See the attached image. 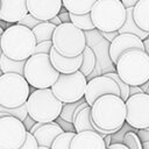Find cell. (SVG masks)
I'll use <instances>...</instances> for the list:
<instances>
[{
	"label": "cell",
	"instance_id": "obj_1",
	"mask_svg": "<svg viewBox=\"0 0 149 149\" xmlns=\"http://www.w3.org/2000/svg\"><path fill=\"white\" fill-rule=\"evenodd\" d=\"M91 118L100 129L116 133L126 122V102L115 94L101 95L91 106Z\"/></svg>",
	"mask_w": 149,
	"mask_h": 149
},
{
	"label": "cell",
	"instance_id": "obj_2",
	"mask_svg": "<svg viewBox=\"0 0 149 149\" xmlns=\"http://www.w3.org/2000/svg\"><path fill=\"white\" fill-rule=\"evenodd\" d=\"M0 44L3 55L14 61H27L35 50L36 38L31 29L15 23L0 36Z\"/></svg>",
	"mask_w": 149,
	"mask_h": 149
},
{
	"label": "cell",
	"instance_id": "obj_3",
	"mask_svg": "<svg viewBox=\"0 0 149 149\" xmlns=\"http://www.w3.org/2000/svg\"><path fill=\"white\" fill-rule=\"evenodd\" d=\"M118 76L129 86H141L149 80V56L144 50L130 49L115 64Z\"/></svg>",
	"mask_w": 149,
	"mask_h": 149
},
{
	"label": "cell",
	"instance_id": "obj_4",
	"mask_svg": "<svg viewBox=\"0 0 149 149\" xmlns=\"http://www.w3.org/2000/svg\"><path fill=\"white\" fill-rule=\"evenodd\" d=\"M28 115L36 122H51L55 121L63 107V102L58 100L49 88H36L33 91L26 102Z\"/></svg>",
	"mask_w": 149,
	"mask_h": 149
},
{
	"label": "cell",
	"instance_id": "obj_5",
	"mask_svg": "<svg viewBox=\"0 0 149 149\" xmlns=\"http://www.w3.org/2000/svg\"><path fill=\"white\" fill-rule=\"evenodd\" d=\"M94 27L100 31H116L125 23L127 8L121 0H97L91 12Z\"/></svg>",
	"mask_w": 149,
	"mask_h": 149
},
{
	"label": "cell",
	"instance_id": "obj_6",
	"mask_svg": "<svg viewBox=\"0 0 149 149\" xmlns=\"http://www.w3.org/2000/svg\"><path fill=\"white\" fill-rule=\"evenodd\" d=\"M59 72L52 66L48 54H33L24 65L23 77L35 88H49L57 80Z\"/></svg>",
	"mask_w": 149,
	"mask_h": 149
},
{
	"label": "cell",
	"instance_id": "obj_7",
	"mask_svg": "<svg viewBox=\"0 0 149 149\" xmlns=\"http://www.w3.org/2000/svg\"><path fill=\"white\" fill-rule=\"evenodd\" d=\"M51 41L56 51L66 57L80 55L86 47L84 30L79 29L71 22L56 26Z\"/></svg>",
	"mask_w": 149,
	"mask_h": 149
},
{
	"label": "cell",
	"instance_id": "obj_8",
	"mask_svg": "<svg viewBox=\"0 0 149 149\" xmlns=\"http://www.w3.org/2000/svg\"><path fill=\"white\" fill-rule=\"evenodd\" d=\"M30 94L28 81L22 74L3 73L0 77V105L15 108L27 102Z\"/></svg>",
	"mask_w": 149,
	"mask_h": 149
},
{
	"label": "cell",
	"instance_id": "obj_9",
	"mask_svg": "<svg viewBox=\"0 0 149 149\" xmlns=\"http://www.w3.org/2000/svg\"><path fill=\"white\" fill-rule=\"evenodd\" d=\"M86 85V77L78 70L69 74L59 73L57 80L51 86V91L63 104H69L84 98Z\"/></svg>",
	"mask_w": 149,
	"mask_h": 149
},
{
	"label": "cell",
	"instance_id": "obj_10",
	"mask_svg": "<svg viewBox=\"0 0 149 149\" xmlns=\"http://www.w3.org/2000/svg\"><path fill=\"white\" fill-rule=\"evenodd\" d=\"M126 102V122L134 129L149 128V94L129 95Z\"/></svg>",
	"mask_w": 149,
	"mask_h": 149
},
{
	"label": "cell",
	"instance_id": "obj_11",
	"mask_svg": "<svg viewBox=\"0 0 149 149\" xmlns=\"http://www.w3.org/2000/svg\"><path fill=\"white\" fill-rule=\"evenodd\" d=\"M26 137L27 129L20 119L10 115L0 118V149H19Z\"/></svg>",
	"mask_w": 149,
	"mask_h": 149
},
{
	"label": "cell",
	"instance_id": "obj_12",
	"mask_svg": "<svg viewBox=\"0 0 149 149\" xmlns=\"http://www.w3.org/2000/svg\"><path fill=\"white\" fill-rule=\"evenodd\" d=\"M105 94H115L120 97L119 86L112 78L107 77L106 74H102L97 76L87 81L84 98L90 106H92L99 97Z\"/></svg>",
	"mask_w": 149,
	"mask_h": 149
},
{
	"label": "cell",
	"instance_id": "obj_13",
	"mask_svg": "<svg viewBox=\"0 0 149 149\" xmlns=\"http://www.w3.org/2000/svg\"><path fill=\"white\" fill-rule=\"evenodd\" d=\"M130 49L144 50L143 41L134 34H129V33L119 34L111 42L109 49H108V54H109V58H111L112 63L116 64V62L119 61L121 55Z\"/></svg>",
	"mask_w": 149,
	"mask_h": 149
},
{
	"label": "cell",
	"instance_id": "obj_14",
	"mask_svg": "<svg viewBox=\"0 0 149 149\" xmlns=\"http://www.w3.org/2000/svg\"><path fill=\"white\" fill-rule=\"evenodd\" d=\"M62 6V0H27L28 13L41 21H49L58 15Z\"/></svg>",
	"mask_w": 149,
	"mask_h": 149
},
{
	"label": "cell",
	"instance_id": "obj_15",
	"mask_svg": "<svg viewBox=\"0 0 149 149\" xmlns=\"http://www.w3.org/2000/svg\"><path fill=\"white\" fill-rule=\"evenodd\" d=\"M27 14V0H0V20L17 23Z\"/></svg>",
	"mask_w": 149,
	"mask_h": 149
},
{
	"label": "cell",
	"instance_id": "obj_16",
	"mask_svg": "<svg viewBox=\"0 0 149 149\" xmlns=\"http://www.w3.org/2000/svg\"><path fill=\"white\" fill-rule=\"evenodd\" d=\"M70 149H107V147L102 135L97 132L85 130L74 134Z\"/></svg>",
	"mask_w": 149,
	"mask_h": 149
},
{
	"label": "cell",
	"instance_id": "obj_17",
	"mask_svg": "<svg viewBox=\"0 0 149 149\" xmlns=\"http://www.w3.org/2000/svg\"><path fill=\"white\" fill-rule=\"evenodd\" d=\"M49 56H50L52 66L59 73H64V74H69V73H73L76 71H78L80 69V65L83 62L81 54L78 56H74V57H66V56H63L59 52H57L54 47L51 48Z\"/></svg>",
	"mask_w": 149,
	"mask_h": 149
},
{
	"label": "cell",
	"instance_id": "obj_18",
	"mask_svg": "<svg viewBox=\"0 0 149 149\" xmlns=\"http://www.w3.org/2000/svg\"><path fill=\"white\" fill-rule=\"evenodd\" d=\"M63 132H64V129L56 121H51V122L42 123V126L37 130H35V133L33 135L36 139L37 144L40 147L50 148L52 142L55 141V139Z\"/></svg>",
	"mask_w": 149,
	"mask_h": 149
},
{
	"label": "cell",
	"instance_id": "obj_19",
	"mask_svg": "<svg viewBox=\"0 0 149 149\" xmlns=\"http://www.w3.org/2000/svg\"><path fill=\"white\" fill-rule=\"evenodd\" d=\"M72 123H73L76 133H80V132H85V130H92V132L99 133L100 135H102V137H105L106 135L115 134L112 130H104V129H100L99 127L95 126V123L93 122V120L91 118V106H86L85 108H83L77 114V116L74 118Z\"/></svg>",
	"mask_w": 149,
	"mask_h": 149
},
{
	"label": "cell",
	"instance_id": "obj_20",
	"mask_svg": "<svg viewBox=\"0 0 149 149\" xmlns=\"http://www.w3.org/2000/svg\"><path fill=\"white\" fill-rule=\"evenodd\" d=\"M133 16L136 24L149 33V0H140L133 7Z\"/></svg>",
	"mask_w": 149,
	"mask_h": 149
},
{
	"label": "cell",
	"instance_id": "obj_21",
	"mask_svg": "<svg viewBox=\"0 0 149 149\" xmlns=\"http://www.w3.org/2000/svg\"><path fill=\"white\" fill-rule=\"evenodd\" d=\"M119 34H123V33H129V34H134L137 37H140L142 41L147 37H149V33L142 30L135 22L134 16H133V7L127 8V14H126V20L125 23L121 26V28L118 30Z\"/></svg>",
	"mask_w": 149,
	"mask_h": 149
},
{
	"label": "cell",
	"instance_id": "obj_22",
	"mask_svg": "<svg viewBox=\"0 0 149 149\" xmlns=\"http://www.w3.org/2000/svg\"><path fill=\"white\" fill-rule=\"evenodd\" d=\"M97 0H62L63 7L73 14H86L90 13Z\"/></svg>",
	"mask_w": 149,
	"mask_h": 149
},
{
	"label": "cell",
	"instance_id": "obj_23",
	"mask_svg": "<svg viewBox=\"0 0 149 149\" xmlns=\"http://www.w3.org/2000/svg\"><path fill=\"white\" fill-rule=\"evenodd\" d=\"M55 28H56V26L49 21H42L36 27H34L31 30L35 35L36 43L44 42V41H51Z\"/></svg>",
	"mask_w": 149,
	"mask_h": 149
},
{
	"label": "cell",
	"instance_id": "obj_24",
	"mask_svg": "<svg viewBox=\"0 0 149 149\" xmlns=\"http://www.w3.org/2000/svg\"><path fill=\"white\" fill-rule=\"evenodd\" d=\"M26 61H14L2 54L0 58V69L3 73H17L23 76Z\"/></svg>",
	"mask_w": 149,
	"mask_h": 149
},
{
	"label": "cell",
	"instance_id": "obj_25",
	"mask_svg": "<svg viewBox=\"0 0 149 149\" xmlns=\"http://www.w3.org/2000/svg\"><path fill=\"white\" fill-rule=\"evenodd\" d=\"M81 55H83V62H81L79 71L86 77V76L91 74V72L94 70V66H95V55H94L93 50L90 47H85V49L81 52Z\"/></svg>",
	"mask_w": 149,
	"mask_h": 149
},
{
	"label": "cell",
	"instance_id": "obj_26",
	"mask_svg": "<svg viewBox=\"0 0 149 149\" xmlns=\"http://www.w3.org/2000/svg\"><path fill=\"white\" fill-rule=\"evenodd\" d=\"M70 20H71V23H73L76 27H78L81 30H92L93 28H95L92 22L90 13L80 14V15L70 13Z\"/></svg>",
	"mask_w": 149,
	"mask_h": 149
},
{
	"label": "cell",
	"instance_id": "obj_27",
	"mask_svg": "<svg viewBox=\"0 0 149 149\" xmlns=\"http://www.w3.org/2000/svg\"><path fill=\"white\" fill-rule=\"evenodd\" d=\"M74 134L76 132H63L55 139L50 149H70V144Z\"/></svg>",
	"mask_w": 149,
	"mask_h": 149
},
{
	"label": "cell",
	"instance_id": "obj_28",
	"mask_svg": "<svg viewBox=\"0 0 149 149\" xmlns=\"http://www.w3.org/2000/svg\"><path fill=\"white\" fill-rule=\"evenodd\" d=\"M85 99H80L78 101H74V102H69V104H63V107H62V112L59 114V118L63 119L64 121L66 122H70L72 123L73 122V113L77 108V106H79L81 102H84Z\"/></svg>",
	"mask_w": 149,
	"mask_h": 149
},
{
	"label": "cell",
	"instance_id": "obj_29",
	"mask_svg": "<svg viewBox=\"0 0 149 149\" xmlns=\"http://www.w3.org/2000/svg\"><path fill=\"white\" fill-rule=\"evenodd\" d=\"M122 143L126 144L129 149H143V146H142V141L140 140L136 130L133 132H126L125 135H123V140H122Z\"/></svg>",
	"mask_w": 149,
	"mask_h": 149
},
{
	"label": "cell",
	"instance_id": "obj_30",
	"mask_svg": "<svg viewBox=\"0 0 149 149\" xmlns=\"http://www.w3.org/2000/svg\"><path fill=\"white\" fill-rule=\"evenodd\" d=\"M0 112L7 114V115H10V116H15L17 119H20L21 121H23L26 119V116L28 115V111H27V105L23 104L19 107H15V108H7V107H3L0 105Z\"/></svg>",
	"mask_w": 149,
	"mask_h": 149
},
{
	"label": "cell",
	"instance_id": "obj_31",
	"mask_svg": "<svg viewBox=\"0 0 149 149\" xmlns=\"http://www.w3.org/2000/svg\"><path fill=\"white\" fill-rule=\"evenodd\" d=\"M105 74H106L107 77L112 78V79L118 84L119 90H120V97H121V99H122L123 101H126V100L129 98V85L126 84V83L118 76V73H114V72H107V73H105Z\"/></svg>",
	"mask_w": 149,
	"mask_h": 149
},
{
	"label": "cell",
	"instance_id": "obj_32",
	"mask_svg": "<svg viewBox=\"0 0 149 149\" xmlns=\"http://www.w3.org/2000/svg\"><path fill=\"white\" fill-rule=\"evenodd\" d=\"M42 21L41 20H38V19H36L35 16H33L31 14H27V15H24L17 23L19 24H22V26H24V27H27V28H29V29H33L34 27H36L38 23H41Z\"/></svg>",
	"mask_w": 149,
	"mask_h": 149
},
{
	"label": "cell",
	"instance_id": "obj_33",
	"mask_svg": "<svg viewBox=\"0 0 149 149\" xmlns=\"http://www.w3.org/2000/svg\"><path fill=\"white\" fill-rule=\"evenodd\" d=\"M52 48V41H44L36 43L34 54H50V50Z\"/></svg>",
	"mask_w": 149,
	"mask_h": 149
},
{
	"label": "cell",
	"instance_id": "obj_34",
	"mask_svg": "<svg viewBox=\"0 0 149 149\" xmlns=\"http://www.w3.org/2000/svg\"><path fill=\"white\" fill-rule=\"evenodd\" d=\"M19 149H38L37 141H36V139L34 137V135H33L31 133L27 132L26 141H24V143H23Z\"/></svg>",
	"mask_w": 149,
	"mask_h": 149
},
{
	"label": "cell",
	"instance_id": "obj_35",
	"mask_svg": "<svg viewBox=\"0 0 149 149\" xmlns=\"http://www.w3.org/2000/svg\"><path fill=\"white\" fill-rule=\"evenodd\" d=\"M136 133H137V135L142 142L149 141V130L148 129H137Z\"/></svg>",
	"mask_w": 149,
	"mask_h": 149
},
{
	"label": "cell",
	"instance_id": "obj_36",
	"mask_svg": "<svg viewBox=\"0 0 149 149\" xmlns=\"http://www.w3.org/2000/svg\"><path fill=\"white\" fill-rule=\"evenodd\" d=\"M58 17L61 19V21H62V23H65V22H71V20H70V13L65 9L64 12L61 9V12L58 13Z\"/></svg>",
	"mask_w": 149,
	"mask_h": 149
},
{
	"label": "cell",
	"instance_id": "obj_37",
	"mask_svg": "<svg viewBox=\"0 0 149 149\" xmlns=\"http://www.w3.org/2000/svg\"><path fill=\"white\" fill-rule=\"evenodd\" d=\"M101 34H102V36H104L107 41L112 42V41L119 35V31H118V30H116V31H102Z\"/></svg>",
	"mask_w": 149,
	"mask_h": 149
},
{
	"label": "cell",
	"instance_id": "obj_38",
	"mask_svg": "<svg viewBox=\"0 0 149 149\" xmlns=\"http://www.w3.org/2000/svg\"><path fill=\"white\" fill-rule=\"evenodd\" d=\"M22 122H23V125H24V127H26L27 132H29V130L31 129V127H33V126L36 123V121H35V120H33V119H31L29 115H27V116H26V119H24Z\"/></svg>",
	"mask_w": 149,
	"mask_h": 149
},
{
	"label": "cell",
	"instance_id": "obj_39",
	"mask_svg": "<svg viewBox=\"0 0 149 149\" xmlns=\"http://www.w3.org/2000/svg\"><path fill=\"white\" fill-rule=\"evenodd\" d=\"M137 93H143L141 86H129V95H134Z\"/></svg>",
	"mask_w": 149,
	"mask_h": 149
},
{
	"label": "cell",
	"instance_id": "obj_40",
	"mask_svg": "<svg viewBox=\"0 0 149 149\" xmlns=\"http://www.w3.org/2000/svg\"><path fill=\"white\" fill-rule=\"evenodd\" d=\"M121 1H122V3L125 5L126 8H130V7H134L140 0H121Z\"/></svg>",
	"mask_w": 149,
	"mask_h": 149
},
{
	"label": "cell",
	"instance_id": "obj_41",
	"mask_svg": "<svg viewBox=\"0 0 149 149\" xmlns=\"http://www.w3.org/2000/svg\"><path fill=\"white\" fill-rule=\"evenodd\" d=\"M108 149H129L126 144L123 143H111L109 147H107Z\"/></svg>",
	"mask_w": 149,
	"mask_h": 149
},
{
	"label": "cell",
	"instance_id": "obj_42",
	"mask_svg": "<svg viewBox=\"0 0 149 149\" xmlns=\"http://www.w3.org/2000/svg\"><path fill=\"white\" fill-rule=\"evenodd\" d=\"M49 22H51V23H52V24H55V26H59V24L62 23V21H61V19L58 17V15L54 16L52 19H50V20H49Z\"/></svg>",
	"mask_w": 149,
	"mask_h": 149
},
{
	"label": "cell",
	"instance_id": "obj_43",
	"mask_svg": "<svg viewBox=\"0 0 149 149\" xmlns=\"http://www.w3.org/2000/svg\"><path fill=\"white\" fill-rule=\"evenodd\" d=\"M141 88H142L143 93L149 94V80H148V81H146L144 84H142V85H141Z\"/></svg>",
	"mask_w": 149,
	"mask_h": 149
},
{
	"label": "cell",
	"instance_id": "obj_44",
	"mask_svg": "<svg viewBox=\"0 0 149 149\" xmlns=\"http://www.w3.org/2000/svg\"><path fill=\"white\" fill-rule=\"evenodd\" d=\"M112 135H113V134H111V135H106V136L104 137V141H105L106 147H109V146H111V143H112Z\"/></svg>",
	"mask_w": 149,
	"mask_h": 149
},
{
	"label": "cell",
	"instance_id": "obj_45",
	"mask_svg": "<svg viewBox=\"0 0 149 149\" xmlns=\"http://www.w3.org/2000/svg\"><path fill=\"white\" fill-rule=\"evenodd\" d=\"M143 44H144V51L149 56V37H147V38L143 40Z\"/></svg>",
	"mask_w": 149,
	"mask_h": 149
},
{
	"label": "cell",
	"instance_id": "obj_46",
	"mask_svg": "<svg viewBox=\"0 0 149 149\" xmlns=\"http://www.w3.org/2000/svg\"><path fill=\"white\" fill-rule=\"evenodd\" d=\"M41 126H42V122H36V123H35V125H34V126L31 127V129L29 130V133L34 134V133H35V130H37V129H38V128H40Z\"/></svg>",
	"mask_w": 149,
	"mask_h": 149
},
{
	"label": "cell",
	"instance_id": "obj_47",
	"mask_svg": "<svg viewBox=\"0 0 149 149\" xmlns=\"http://www.w3.org/2000/svg\"><path fill=\"white\" fill-rule=\"evenodd\" d=\"M142 146H143V149H149V141L142 142Z\"/></svg>",
	"mask_w": 149,
	"mask_h": 149
},
{
	"label": "cell",
	"instance_id": "obj_48",
	"mask_svg": "<svg viewBox=\"0 0 149 149\" xmlns=\"http://www.w3.org/2000/svg\"><path fill=\"white\" fill-rule=\"evenodd\" d=\"M3 31H5V30H3V29H2V27L0 26V36H1L2 34H3Z\"/></svg>",
	"mask_w": 149,
	"mask_h": 149
},
{
	"label": "cell",
	"instance_id": "obj_49",
	"mask_svg": "<svg viewBox=\"0 0 149 149\" xmlns=\"http://www.w3.org/2000/svg\"><path fill=\"white\" fill-rule=\"evenodd\" d=\"M2 54H3V52H2V49H1V44H0V58H1V56H2Z\"/></svg>",
	"mask_w": 149,
	"mask_h": 149
},
{
	"label": "cell",
	"instance_id": "obj_50",
	"mask_svg": "<svg viewBox=\"0 0 149 149\" xmlns=\"http://www.w3.org/2000/svg\"><path fill=\"white\" fill-rule=\"evenodd\" d=\"M38 149H50V148H47V147H40V146H38Z\"/></svg>",
	"mask_w": 149,
	"mask_h": 149
},
{
	"label": "cell",
	"instance_id": "obj_51",
	"mask_svg": "<svg viewBox=\"0 0 149 149\" xmlns=\"http://www.w3.org/2000/svg\"><path fill=\"white\" fill-rule=\"evenodd\" d=\"M2 74H3V72H2V71H1V69H0V77H1Z\"/></svg>",
	"mask_w": 149,
	"mask_h": 149
},
{
	"label": "cell",
	"instance_id": "obj_52",
	"mask_svg": "<svg viewBox=\"0 0 149 149\" xmlns=\"http://www.w3.org/2000/svg\"><path fill=\"white\" fill-rule=\"evenodd\" d=\"M107 149H108V148H107Z\"/></svg>",
	"mask_w": 149,
	"mask_h": 149
}]
</instances>
